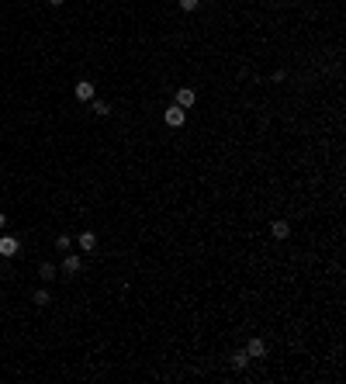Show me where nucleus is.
<instances>
[{"label":"nucleus","instance_id":"f257e3e1","mask_svg":"<svg viewBox=\"0 0 346 384\" xmlns=\"http://www.w3.org/2000/svg\"><path fill=\"white\" fill-rule=\"evenodd\" d=\"M166 125H170V128H180V125H184V121H187V108H180V104H173V108H166Z\"/></svg>","mask_w":346,"mask_h":384},{"label":"nucleus","instance_id":"f03ea898","mask_svg":"<svg viewBox=\"0 0 346 384\" xmlns=\"http://www.w3.org/2000/svg\"><path fill=\"white\" fill-rule=\"evenodd\" d=\"M194 100H197V94H194L191 87H180V90H177V104H180V108H194Z\"/></svg>","mask_w":346,"mask_h":384},{"label":"nucleus","instance_id":"7ed1b4c3","mask_svg":"<svg viewBox=\"0 0 346 384\" xmlns=\"http://www.w3.org/2000/svg\"><path fill=\"white\" fill-rule=\"evenodd\" d=\"M77 100H94V83L90 80H80L77 83Z\"/></svg>","mask_w":346,"mask_h":384},{"label":"nucleus","instance_id":"20e7f679","mask_svg":"<svg viewBox=\"0 0 346 384\" xmlns=\"http://www.w3.org/2000/svg\"><path fill=\"white\" fill-rule=\"evenodd\" d=\"M14 253H18V239L14 235H4L0 239V256H14Z\"/></svg>","mask_w":346,"mask_h":384},{"label":"nucleus","instance_id":"39448f33","mask_svg":"<svg viewBox=\"0 0 346 384\" xmlns=\"http://www.w3.org/2000/svg\"><path fill=\"white\" fill-rule=\"evenodd\" d=\"M270 235H273V239H288L291 225H288V222H270Z\"/></svg>","mask_w":346,"mask_h":384},{"label":"nucleus","instance_id":"423d86ee","mask_svg":"<svg viewBox=\"0 0 346 384\" xmlns=\"http://www.w3.org/2000/svg\"><path fill=\"white\" fill-rule=\"evenodd\" d=\"M80 250H83V253H94L97 250V235H94V232H83V235H80Z\"/></svg>","mask_w":346,"mask_h":384},{"label":"nucleus","instance_id":"0eeeda50","mask_svg":"<svg viewBox=\"0 0 346 384\" xmlns=\"http://www.w3.org/2000/svg\"><path fill=\"white\" fill-rule=\"evenodd\" d=\"M246 353H250V357H263V353H267V343H263V339H250Z\"/></svg>","mask_w":346,"mask_h":384},{"label":"nucleus","instance_id":"6e6552de","mask_svg":"<svg viewBox=\"0 0 346 384\" xmlns=\"http://www.w3.org/2000/svg\"><path fill=\"white\" fill-rule=\"evenodd\" d=\"M246 364H250V353H246V350L232 357V367H235V370H243V367H246Z\"/></svg>","mask_w":346,"mask_h":384},{"label":"nucleus","instance_id":"1a4fd4ad","mask_svg":"<svg viewBox=\"0 0 346 384\" xmlns=\"http://www.w3.org/2000/svg\"><path fill=\"white\" fill-rule=\"evenodd\" d=\"M39 277H42V281H52V277H56V267H52V263H42V267H39Z\"/></svg>","mask_w":346,"mask_h":384},{"label":"nucleus","instance_id":"9d476101","mask_svg":"<svg viewBox=\"0 0 346 384\" xmlns=\"http://www.w3.org/2000/svg\"><path fill=\"white\" fill-rule=\"evenodd\" d=\"M62 270H66V273H77V270H80V256H66Z\"/></svg>","mask_w":346,"mask_h":384},{"label":"nucleus","instance_id":"9b49d317","mask_svg":"<svg viewBox=\"0 0 346 384\" xmlns=\"http://www.w3.org/2000/svg\"><path fill=\"white\" fill-rule=\"evenodd\" d=\"M94 115H100V118H108L111 115V108L104 104V100H94Z\"/></svg>","mask_w":346,"mask_h":384},{"label":"nucleus","instance_id":"f8f14e48","mask_svg":"<svg viewBox=\"0 0 346 384\" xmlns=\"http://www.w3.org/2000/svg\"><path fill=\"white\" fill-rule=\"evenodd\" d=\"M177 4H180V11H197L201 0H177Z\"/></svg>","mask_w":346,"mask_h":384},{"label":"nucleus","instance_id":"ddd939ff","mask_svg":"<svg viewBox=\"0 0 346 384\" xmlns=\"http://www.w3.org/2000/svg\"><path fill=\"white\" fill-rule=\"evenodd\" d=\"M35 305H49V291H35Z\"/></svg>","mask_w":346,"mask_h":384},{"label":"nucleus","instance_id":"4468645a","mask_svg":"<svg viewBox=\"0 0 346 384\" xmlns=\"http://www.w3.org/2000/svg\"><path fill=\"white\" fill-rule=\"evenodd\" d=\"M4 225H7V215H4V212H0V229H4Z\"/></svg>","mask_w":346,"mask_h":384},{"label":"nucleus","instance_id":"2eb2a0df","mask_svg":"<svg viewBox=\"0 0 346 384\" xmlns=\"http://www.w3.org/2000/svg\"><path fill=\"white\" fill-rule=\"evenodd\" d=\"M59 4H66V0H49V7H59Z\"/></svg>","mask_w":346,"mask_h":384}]
</instances>
